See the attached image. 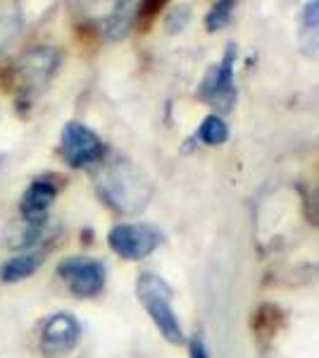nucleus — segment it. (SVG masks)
Segmentation results:
<instances>
[{
    "label": "nucleus",
    "mask_w": 319,
    "mask_h": 358,
    "mask_svg": "<svg viewBox=\"0 0 319 358\" xmlns=\"http://www.w3.org/2000/svg\"><path fill=\"white\" fill-rule=\"evenodd\" d=\"M107 146L91 127L79 120L65 124L60 136V155L69 167H89L105 158Z\"/></svg>",
    "instance_id": "6"
},
{
    "label": "nucleus",
    "mask_w": 319,
    "mask_h": 358,
    "mask_svg": "<svg viewBox=\"0 0 319 358\" xmlns=\"http://www.w3.org/2000/svg\"><path fill=\"white\" fill-rule=\"evenodd\" d=\"M188 17H191V13H188L186 5H181V8H174L170 13V20H167V29H170V31H181V29L186 27Z\"/></svg>",
    "instance_id": "16"
},
{
    "label": "nucleus",
    "mask_w": 319,
    "mask_h": 358,
    "mask_svg": "<svg viewBox=\"0 0 319 358\" xmlns=\"http://www.w3.org/2000/svg\"><path fill=\"white\" fill-rule=\"evenodd\" d=\"M136 296L162 337L170 344H184L186 337H184L181 320H179L177 310L172 306V296H174L172 287L160 275L143 270L136 280Z\"/></svg>",
    "instance_id": "2"
},
{
    "label": "nucleus",
    "mask_w": 319,
    "mask_h": 358,
    "mask_svg": "<svg viewBox=\"0 0 319 358\" xmlns=\"http://www.w3.org/2000/svg\"><path fill=\"white\" fill-rule=\"evenodd\" d=\"M310 217H312V222L319 224V192L310 199Z\"/></svg>",
    "instance_id": "18"
},
{
    "label": "nucleus",
    "mask_w": 319,
    "mask_h": 358,
    "mask_svg": "<svg viewBox=\"0 0 319 358\" xmlns=\"http://www.w3.org/2000/svg\"><path fill=\"white\" fill-rule=\"evenodd\" d=\"M65 179L57 175H40L34 179L22 194L20 213L24 220H45L48 217V208L53 206L55 196L60 194Z\"/></svg>",
    "instance_id": "9"
},
{
    "label": "nucleus",
    "mask_w": 319,
    "mask_h": 358,
    "mask_svg": "<svg viewBox=\"0 0 319 358\" xmlns=\"http://www.w3.org/2000/svg\"><path fill=\"white\" fill-rule=\"evenodd\" d=\"M60 67V50L53 45H34L27 53L17 57L13 74L17 86V103L24 108L31 106L36 98L48 89Z\"/></svg>",
    "instance_id": "3"
},
{
    "label": "nucleus",
    "mask_w": 319,
    "mask_h": 358,
    "mask_svg": "<svg viewBox=\"0 0 319 358\" xmlns=\"http://www.w3.org/2000/svg\"><path fill=\"white\" fill-rule=\"evenodd\" d=\"M81 339V322L72 313H53L40 327V354L45 358H67Z\"/></svg>",
    "instance_id": "8"
},
{
    "label": "nucleus",
    "mask_w": 319,
    "mask_h": 358,
    "mask_svg": "<svg viewBox=\"0 0 319 358\" xmlns=\"http://www.w3.org/2000/svg\"><path fill=\"white\" fill-rule=\"evenodd\" d=\"M57 275L67 285V289L79 299H94L105 289L107 268L103 261L89 256H67L57 265Z\"/></svg>",
    "instance_id": "7"
},
{
    "label": "nucleus",
    "mask_w": 319,
    "mask_h": 358,
    "mask_svg": "<svg viewBox=\"0 0 319 358\" xmlns=\"http://www.w3.org/2000/svg\"><path fill=\"white\" fill-rule=\"evenodd\" d=\"M43 263H45V248L22 251L10 258V261L3 263V268H0V280H3L5 285H15V282H22V280H27V277H31Z\"/></svg>",
    "instance_id": "10"
},
{
    "label": "nucleus",
    "mask_w": 319,
    "mask_h": 358,
    "mask_svg": "<svg viewBox=\"0 0 319 358\" xmlns=\"http://www.w3.org/2000/svg\"><path fill=\"white\" fill-rule=\"evenodd\" d=\"M96 189L105 203L121 215H136L146 210L153 199V182L136 163L117 158L101 167L96 177Z\"/></svg>",
    "instance_id": "1"
},
{
    "label": "nucleus",
    "mask_w": 319,
    "mask_h": 358,
    "mask_svg": "<svg viewBox=\"0 0 319 358\" xmlns=\"http://www.w3.org/2000/svg\"><path fill=\"white\" fill-rule=\"evenodd\" d=\"M298 43L300 50L310 57L319 55V0L307 3L298 22Z\"/></svg>",
    "instance_id": "11"
},
{
    "label": "nucleus",
    "mask_w": 319,
    "mask_h": 358,
    "mask_svg": "<svg viewBox=\"0 0 319 358\" xmlns=\"http://www.w3.org/2000/svg\"><path fill=\"white\" fill-rule=\"evenodd\" d=\"M195 138L200 143H205V146H222V143L229 141V124L217 113L205 115L198 129H195Z\"/></svg>",
    "instance_id": "14"
},
{
    "label": "nucleus",
    "mask_w": 319,
    "mask_h": 358,
    "mask_svg": "<svg viewBox=\"0 0 319 358\" xmlns=\"http://www.w3.org/2000/svg\"><path fill=\"white\" fill-rule=\"evenodd\" d=\"M165 234L148 222H121L107 232V244L124 261H141L155 251Z\"/></svg>",
    "instance_id": "5"
},
{
    "label": "nucleus",
    "mask_w": 319,
    "mask_h": 358,
    "mask_svg": "<svg viewBox=\"0 0 319 358\" xmlns=\"http://www.w3.org/2000/svg\"><path fill=\"white\" fill-rule=\"evenodd\" d=\"M188 354H191V358H210V351H207L205 339H202L200 334H195V337L191 339V344H188Z\"/></svg>",
    "instance_id": "17"
},
{
    "label": "nucleus",
    "mask_w": 319,
    "mask_h": 358,
    "mask_svg": "<svg viewBox=\"0 0 319 358\" xmlns=\"http://www.w3.org/2000/svg\"><path fill=\"white\" fill-rule=\"evenodd\" d=\"M234 13H236V3H231V0H219V3H214L210 8V13L205 15V29L210 34L219 31V29H224L226 24H231Z\"/></svg>",
    "instance_id": "15"
},
{
    "label": "nucleus",
    "mask_w": 319,
    "mask_h": 358,
    "mask_svg": "<svg viewBox=\"0 0 319 358\" xmlns=\"http://www.w3.org/2000/svg\"><path fill=\"white\" fill-rule=\"evenodd\" d=\"M136 8L133 3H117L114 10L103 20V34L107 41H121L129 34V29L136 20Z\"/></svg>",
    "instance_id": "12"
},
{
    "label": "nucleus",
    "mask_w": 319,
    "mask_h": 358,
    "mask_svg": "<svg viewBox=\"0 0 319 358\" xmlns=\"http://www.w3.org/2000/svg\"><path fill=\"white\" fill-rule=\"evenodd\" d=\"M236 55H239V45L229 41L224 48L222 60L207 69V74L202 77V82L198 86V98L214 106L219 113H229L236 103V96H239V91H236V77H234Z\"/></svg>",
    "instance_id": "4"
},
{
    "label": "nucleus",
    "mask_w": 319,
    "mask_h": 358,
    "mask_svg": "<svg viewBox=\"0 0 319 358\" xmlns=\"http://www.w3.org/2000/svg\"><path fill=\"white\" fill-rule=\"evenodd\" d=\"M22 34V8L17 3H0V53Z\"/></svg>",
    "instance_id": "13"
}]
</instances>
